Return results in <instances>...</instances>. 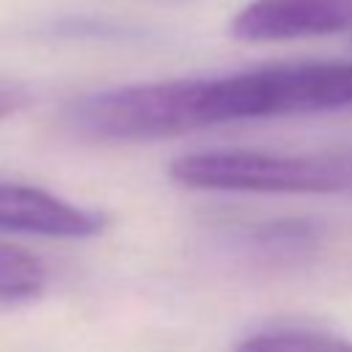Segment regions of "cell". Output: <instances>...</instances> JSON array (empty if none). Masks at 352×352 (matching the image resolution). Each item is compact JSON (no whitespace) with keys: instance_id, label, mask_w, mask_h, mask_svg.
Wrapping results in <instances>:
<instances>
[{"instance_id":"cell-1","label":"cell","mask_w":352,"mask_h":352,"mask_svg":"<svg viewBox=\"0 0 352 352\" xmlns=\"http://www.w3.org/2000/svg\"><path fill=\"white\" fill-rule=\"evenodd\" d=\"M352 110V60L278 63L223 77H179L96 91L66 124L96 140H160L220 124Z\"/></svg>"},{"instance_id":"cell-2","label":"cell","mask_w":352,"mask_h":352,"mask_svg":"<svg viewBox=\"0 0 352 352\" xmlns=\"http://www.w3.org/2000/svg\"><path fill=\"white\" fill-rule=\"evenodd\" d=\"M168 176L187 190L206 192L352 195V151L272 154L214 148L173 160Z\"/></svg>"},{"instance_id":"cell-3","label":"cell","mask_w":352,"mask_h":352,"mask_svg":"<svg viewBox=\"0 0 352 352\" xmlns=\"http://www.w3.org/2000/svg\"><path fill=\"white\" fill-rule=\"evenodd\" d=\"M352 30V0H250L231 22V36L250 44L294 41Z\"/></svg>"},{"instance_id":"cell-4","label":"cell","mask_w":352,"mask_h":352,"mask_svg":"<svg viewBox=\"0 0 352 352\" xmlns=\"http://www.w3.org/2000/svg\"><path fill=\"white\" fill-rule=\"evenodd\" d=\"M102 228L104 217L94 209L33 184L0 182V231L50 239H88Z\"/></svg>"},{"instance_id":"cell-5","label":"cell","mask_w":352,"mask_h":352,"mask_svg":"<svg viewBox=\"0 0 352 352\" xmlns=\"http://www.w3.org/2000/svg\"><path fill=\"white\" fill-rule=\"evenodd\" d=\"M47 286V267L38 256L16 245H0V305L38 297Z\"/></svg>"},{"instance_id":"cell-6","label":"cell","mask_w":352,"mask_h":352,"mask_svg":"<svg viewBox=\"0 0 352 352\" xmlns=\"http://www.w3.org/2000/svg\"><path fill=\"white\" fill-rule=\"evenodd\" d=\"M231 352H352V341L316 330H267L239 341Z\"/></svg>"},{"instance_id":"cell-7","label":"cell","mask_w":352,"mask_h":352,"mask_svg":"<svg viewBox=\"0 0 352 352\" xmlns=\"http://www.w3.org/2000/svg\"><path fill=\"white\" fill-rule=\"evenodd\" d=\"M25 102H28V94L19 85L0 82V121L8 118V116H14Z\"/></svg>"}]
</instances>
